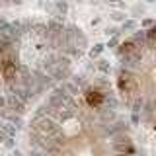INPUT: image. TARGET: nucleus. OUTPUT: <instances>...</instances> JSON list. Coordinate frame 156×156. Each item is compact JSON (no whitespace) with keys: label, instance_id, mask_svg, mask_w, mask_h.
Listing matches in <instances>:
<instances>
[{"label":"nucleus","instance_id":"nucleus-1","mask_svg":"<svg viewBox=\"0 0 156 156\" xmlns=\"http://www.w3.org/2000/svg\"><path fill=\"white\" fill-rule=\"evenodd\" d=\"M29 156H135L111 88L68 82L37 109Z\"/></svg>","mask_w":156,"mask_h":156},{"label":"nucleus","instance_id":"nucleus-3","mask_svg":"<svg viewBox=\"0 0 156 156\" xmlns=\"http://www.w3.org/2000/svg\"><path fill=\"white\" fill-rule=\"evenodd\" d=\"M119 90L135 111H144L156 121V27L125 45Z\"/></svg>","mask_w":156,"mask_h":156},{"label":"nucleus","instance_id":"nucleus-2","mask_svg":"<svg viewBox=\"0 0 156 156\" xmlns=\"http://www.w3.org/2000/svg\"><path fill=\"white\" fill-rule=\"evenodd\" d=\"M84 37L53 22L20 20L0 29V107L26 111L51 84L70 74Z\"/></svg>","mask_w":156,"mask_h":156}]
</instances>
